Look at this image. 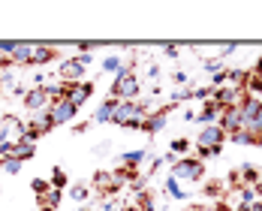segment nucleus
Here are the masks:
<instances>
[{"instance_id": "1", "label": "nucleus", "mask_w": 262, "mask_h": 211, "mask_svg": "<svg viewBox=\"0 0 262 211\" xmlns=\"http://www.w3.org/2000/svg\"><path fill=\"white\" fill-rule=\"evenodd\" d=\"M151 115V106L148 100L142 103V100H133V103H118L115 109V115H112V124H118V127H127V130H142V124H145V118Z\"/></svg>"}, {"instance_id": "2", "label": "nucleus", "mask_w": 262, "mask_h": 211, "mask_svg": "<svg viewBox=\"0 0 262 211\" xmlns=\"http://www.w3.org/2000/svg\"><path fill=\"white\" fill-rule=\"evenodd\" d=\"M139 94H142L139 76L124 67V70L115 76V81H112V94H108V97H115L118 103H133V100H139Z\"/></svg>"}, {"instance_id": "3", "label": "nucleus", "mask_w": 262, "mask_h": 211, "mask_svg": "<svg viewBox=\"0 0 262 211\" xmlns=\"http://www.w3.org/2000/svg\"><path fill=\"white\" fill-rule=\"evenodd\" d=\"M169 175H172L175 181H190V184H196V181L205 178V163L196 160V157H178L172 163Z\"/></svg>"}, {"instance_id": "4", "label": "nucleus", "mask_w": 262, "mask_h": 211, "mask_svg": "<svg viewBox=\"0 0 262 211\" xmlns=\"http://www.w3.org/2000/svg\"><path fill=\"white\" fill-rule=\"evenodd\" d=\"M91 94H94V81H60V100H70L76 109L88 103Z\"/></svg>"}, {"instance_id": "5", "label": "nucleus", "mask_w": 262, "mask_h": 211, "mask_svg": "<svg viewBox=\"0 0 262 211\" xmlns=\"http://www.w3.org/2000/svg\"><path fill=\"white\" fill-rule=\"evenodd\" d=\"M54 130V121L49 112H39V115H33V118H27L25 121V133H21V139H27V142H39L46 133Z\"/></svg>"}, {"instance_id": "6", "label": "nucleus", "mask_w": 262, "mask_h": 211, "mask_svg": "<svg viewBox=\"0 0 262 211\" xmlns=\"http://www.w3.org/2000/svg\"><path fill=\"white\" fill-rule=\"evenodd\" d=\"M94 187H97V193H100L103 199H115V196L124 190V181L118 178L115 169H103V172L94 175Z\"/></svg>"}, {"instance_id": "7", "label": "nucleus", "mask_w": 262, "mask_h": 211, "mask_svg": "<svg viewBox=\"0 0 262 211\" xmlns=\"http://www.w3.org/2000/svg\"><path fill=\"white\" fill-rule=\"evenodd\" d=\"M91 60H94V54H76V57L63 60L60 64V81H81L84 70L91 67Z\"/></svg>"}, {"instance_id": "8", "label": "nucleus", "mask_w": 262, "mask_h": 211, "mask_svg": "<svg viewBox=\"0 0 262 211\" xmlns=\"http://www.w3.org/2000/svg\"><path fill=\"white\" fill-rule=\"evenodd\" d=\"M46 112L52 115L54 127H63V124H73V121L79 118V109H76V106L70 103V100H52Z\"/></svg>"}, {"instance_id": "9", "label": "nucleus", "mask_w": 262, "mask_h": 211, "mask_svg": "<svg viewBox=\"0 0 262 211\" xmlns=\"http://www.w3.org/2000/svg\"><path fill=\"white\" fill-rule=\"evenodd\" d=\"M223 142H226V133L220 130L217 124L202 127L199 136H196V145H199V148H211V151H223Z\"/></svg>"}, {"instance_id": "10", "label": "nucleus", "mask_w": 262, "mask_h": 211, "mask_svg": "<svg viewBox=\"0 0 262 211\" xmlns=\"http://www.w3.org/2000/svg\"><path fill=\"white\" fill-rule=\"evenodd\" d=\"M175 106H163V109H157V112H151L148 118H145V124H142V133H148V136H157V133H163V127L169 124V112H172Z\"/></svg>"}, {"instance_id": "11", "label": "nucleus", "mask_w": 262, "mask_h": 211, "mask_svg": "<svg viewBox=\"0 0 262 211\" xmlns=\"http://www.w3.org/2000/svg\"><path fill=\"white\" fill-rule=\"evenodd\" d=\"M21 103H25L27 112H33V115H39V112H46L49 109V97H46V91H42V85L39 88H27V94L21 97Z\"/></svg>"}, {"instance_id": "12", "label": "nucleus", "mask_w": 262, "mask_h": 211, "mask_svg": "<svg viewBox=\"0 0 262 211\" xmlns=\"http://www.w3.org/2000/svg\"><path fill=\"white\" fill-rule=\"evenodd\" d=\"M60 57V49L57 46H49V43H33V57H30V67H46Z\"/></svg>"}, {"instance_id": "13", "label": "nucleus", "mask_w": 262, "mask_h": 211, "mask_svg": "<svg viewBox=\"0 0 262 211\" xmlns=\"http://www.w3.org/2000/svg\"><path fill=\"white\" fill-rule=\"evenodd\" d=\"M217 127L226 133V136H232V133L241 130V118H238V106H232V109H223L220 112V121H217Z\"/></svg>"}, {"instance_id": "14", "label": "nucleus", "mask_w": 262, "mask_h": 211, "mask_svg": "<svg viewBox=\"0 0 262 211\" xmlns=\"http://www.w3.org/2000/svg\"><path fill=\"white\" fill-rule=\"evenodd\" d=\"M220 106L214 103V100H208V103H202V109L196 112V124H202V127H211V124H217L220 121Z\"/></svg>"}, {"instance_id": "15", "label": "nucleus", "mask_w": 262, "mask_h": 211, "mask_svg": "<svg viewBox=\"0 0 262 211\" xmlns=\"http://www.w3.org/2000/svg\"><path fill=\"white\" fill-rule=\"evenodd\" d=\"M115 109H118V100H115V97H105L103 103L97 106V112H94L91 124H112V115H115Z\"/></svg>"}, {"instance_id": "16", "label": "nucleus", "mask_w": 262, "mask_h": 211, "mask_svg": "<svg viewBox=\"0 0 262 211\" xmlns=\"http://www.w3.org/2000/svg\"><path fill=\"white\" fill-rule=\"evenodd\" d=\"M30 57H33V43H15V49L9 54L12 67H30Z\"/></svg>"}, {"instance_id": "17", "label": "nucleus", "mask_w": 262, "mask_h": 211, "mask_svg": "<svg viewBox=\"0 0 262 211\" xmlns=\"http://www.w3.org/2000/svg\"><path fill=\"white\" fill-rule=\"evenodd\" d=\"M163 193H166V196H172V199H178V202H187V199H190V190H184L181 181H175L172 175L166 178V184H163Z\"/></svg>"}, {"instance_id": "18", "label": "nucleus", "mask_w": 262, "mask_h": 211, "mask_svg": "<svg viewBox=\"0 0 262 211\" xmlns=\"http://www.w3.org/2000/svg\"><path fill=\"white\" fill-rule=\"evenodd\" d=\"M238 175H241V187H256V184L262 181L259 169H256L253 163H244V166L238 169Z\"/></svg>"}, {"instance_id": "19", "label": "nucleus", "mask_w": 262, "mask_h": 211, "mask_svg": "<svg viewBox=\"0 0 262 211\" xmlns=\"http://www.w3.org/2000/svg\"><path fill=\"white\" fill-rule=\"evenodd\" d=\"M36 154V142H27V139H15V145H12V157L18 160H30Z\"/></svg>"}, {"instance_id": "20", "label": "nucleus", "mask_w": 262, "mask_h": 211, "mask_svg": "<svg viewBox=\"0 0 262 211\" xmlns=\"http://www.w3.org/2000/svg\"><path fill=\"white\" fill-rule=\"evenodd\" d=\"M145 160H151V151L148 148H142V151H124L121 154V163L124 166H133V169H139V163H145Z\"/></svg>"}, {"instance_id": "21", "label": "nucleus", "mask_w": 262, "mask_h": 211, "mask_svg": "<svg viewBox=\"0 0 262 211\" xmlns=\"http://www.w3.org/2000/svg\"><path fill=\"white\" fill-rule=\"evenodd\" d=\"M202 193H205L208 199H217V202H220V199L226 196V190H223V181H220V178H211V181H205Z\"/></svg>"}, {"instance_id": "22", "label": "nucleus", "mask_w": 262, "mask_h": 211, "mask_svg": "<svg viewBox=\"0 0 262 211\" xmlns=\"http://www.w3.org/2000/svg\"><path fill=\"white\" fill-rule=\"evenodd\" d=\"M190 148H193V142H190V139H184V136H178V139H172L169 154H175V157H187V154H190Z\"/></svg>"}, {"instance_id": "23", "label": "nucleus", "mask_w": 262, "mask_h": 211, "mask_svg": "<svg viewBox=\"0 0 262 211\" xmlns=\"http://www.w3.org/2000/svg\"><path fill=\"white\" fill-rule=\"evenodd\" d=\"M49 184H52V190H70V178H67V172H63V169H52Z\"/></svg>"}, {"instance_id": "24", "label": "nucleus", "mask_w": 262, "mask_h": 211, "mask_svg": "<svg viewBox=\"0 0 262 211\" xmlns=\"http://www.w3.org/2000/svg\"><path fill=\"white\" fill-rule=\"evenodd\" d=\"M60 202H63V190H49V193H46V199L39 202V208L57 211V208H60Z\"/></svg>"}, {"instance_id": "25", "label": "nucleus", "mask_w": 262, "mask_h": 211, "mask_svg": "<svg viewBox=\"0 0 262 211\" xmlns=\"http://www.w3.org/2000/svg\"><path fill=\"white\" fill-rule=\"evenodd\" d=\"M30 190L36 193V202H42L46 193L52 190V184H49V178H33V181H30Z\"/></svg>"}, {"instance_id": "26", "label": "nucleus", "mask_w": 262, "mask_h": 211, "mask_svg": "<svg viewBox=\"0 0 262 211\" xmlns=\"http://www.w3.org/2000/svg\"><path fill=\"white\" fill-rule=\"evenodd\" d=\"M103 70H105V73H112V76H118V73L124 70L121 54H108V57H103Z\"/></svg>"}, {"instance_id": "27", "label": "nucleus", "mask_w": 262, "mask_h": 211, "mask_svg": "<svg viewBox=\"0 0 262 211\" xmlns=\"http://www.w3.org/2000/svg\"><path fill=\"white\" fill-rule=\"evenodd\" d=\"M21 166H25V160H18V157H6L0 169H3L6 175H18V172H21Z\"/></svg>"}, {"instance_id": "28", "label": "nucleus", "mask_w": 262, "mask_h": 211, "mask_svg": "<svg viewBox=\"0 0 262 211\" xmlns=\"http://www.w3.org/2000/svg\"><path fill=\"white\" fill-rule=\"evenodd\" d=\"M70 196H73V199H76V202H84V199H88V196H91V187L88 184H73L70 187Z\"/></svg>"}, {"instance_id": "29", "label": "nucleus", "mask_w": 262, "mask_h": 211, "mask_svg": "<svg viewBox=\"0 0 262 211\" xmlns=\"http://www.w3.org/2000/svg\"><path fill=\"white\" fill-rule=\"evenodd\" d=\"M229 142H235V145H253V133L250 130H238L232 133V136H226Z\"/></svg>"}, {"instance_id": "30", "label": "nucleus", "mask_w": 262, "mask_h": 211, "mask_svg": "<svg viewBox=\"0 0 262 211\" xmlns=\"http://www.w3.org/2000/svg\"><path fill=\"white\" fill-rule=\"evenodd\" d=\"M250 133H259L262 130V100H259V109H256V115H253V121H250Z\"/></svg>"}, {"instance_id": "31", "label": "nucleus", "mask_w": 262, "mask_h": 211, "mask_svg": "<svg viewBox=\"0 0 262 211\" xmlns=\"http://www.w3.org/2000/svg\"><path fill=\"white\" fill-rule=\"evenodd\" d=\"M211 157H220V151H211V148H199V145H196V160L205 163V160H211Z\"/></svg>"}, {"instance_id": "32", "label": "nucleus", "mask_w": 262, "mask_h": 211, "mask_svg": "<svg viewBox=\"0 0 262 211\" xmlns=\"http://www.w3.org/2000/svg\"><path fill=\"white\" fill-rule=\"evenodd\" d=\"M241 202H244V205H253V202H256L253 187H241Z\"/></svg>"}, {"instance_id": "33", "label": "nucleus", "mask_w": 262, "mask_h": 211, "mask_svg": "<svg viewBox=\"0 0 262 211\" xmlns=\"http://www.w3.org/2000/svg\"><path fill=\"white\" fill-rule=\"evenodd\" d=\"M235 49H238V43H223V49L217 52V60H223V57H229V54L235 52Z\"/></svg>"}, {"instance_id": "34", "label": "nucleus", "mask_w": 262, "mask_h": 211, "mask_svg": "<svg viewBox=\"0 0 262 211\" xmlns=\"http://www.w3.org/2000/svg\"><path fill=\"white\" fill-rule=\"evenodd\" d=\"M91 130V121H81V124H76V127H73V133H76V136H81V133H88Z\"/></svg>"}, {"instance_id": "35", "label": "nucleus", "mask_w": 262, "mask_h": 211, "mask_svg": "<svg viewBox=\"0 0 262 211\" xmlns=\"http://www.w3.org/2000/svg\"><path fill=\"white\" fill-rule=\"evenodd\" d=\"M163 54L166 57H178V46H163Z\"/></svg>"}, {"instance_id": "36", "label": "nucleus", "mask_w": 262, "mask_h": 211, "mask_svg": "<svg viewBox=\"0 0 262 211\" xmlns=\"http://www.w3.org/2000/svg\"><path fill=\"white\" fill-rule=\"evenodd\" d=\"M148 79H151V81L160 79V67H148Z\"/></svg>"}, {"instance_id": "37", "label": "nucleus", "mask_w": 262, "mask_h": 211, "mask_svg": "<svg viewBox=\"0 0 262 211\" xmlns=\"http://www.w3.org/2000/svg\"><path fill=\"white\" fill-rule=\"evenodd\" d=\"M250 73H253V76H259V79H262V57H259V60H256V67H253Z\"/></svg>"}, {"instance_id": "38", "label": "nucleus", "mask_w": 262, "mask_h": 211, "mask_svg": "<svg viewBox=\"0 0 262 211\" xmlns=\"http://www.w3.org/2000/svg\"><path fill=\"white\" fill-rule=\"evenodd\" d=\"M214 211H229V205H226V199H220V202L214 205Z\"/></svg>"}, {"instance_id": "39", "label": "nucleus", "mask_w": 262, "mask_h": 211, "mask_svg": "<svg viewBox=\"0 0 262 211\" xmlns=\"http://www.w3.org/2000/svg\"><path fill=\"white\" fill-rule=\"evenodd\" d=\"M253 145H256V148H262V130L253 133Z\"/></svg>"}, {"instance_id": "40", "label": "nucleus", "mask_w": 262, "mask_h": 211, "mask_svg": "<svg viewBox=\"0 0 262 211\" xmlns=\"http://www.w3.org/2000/svg\"><path fill=\"white\" fill-rule=\"evenodd\" d=\"M172 79L178 81V85H184V81H187V73H175V76H172Z\"/></svg>"}, {"instance_id": "41", "label": "nucleus", "mask_w": 262, "mask_h": 211, "mask_svg": "<svg viewBox=\"0 0 262 211\" xmlns=\"http://www.w3.org/2000/svg\"><path fill=\"white\" fill-rule=\"evenodd\" d=\"M250 211H262V199H256V202L250 205Z\"/></svg>"}, {"instance_id": "42", "label": "nucleus", "mask_w": 262, "mask_h": 211, "mask_svg": "<svg viewBox=\"0 0 262 211\" xmlns=\"http://www.w3.org/2000/svg\"><path fill=\"white\" fill-rule=\"evenodd\" d=\"M235 211H250V205H244V202H238V208Z\"/></svg>"}, {"instance_id": "43", "label": "nucleus", "mask_w": 262, "mask_h": 211, "mask_svg": "<svg viewBox=\"0 0 262 211\" xmlns=\"http://www.w3.org/2000/svg\"><path fill=\"white\" fill-rule=\"evenodd\" d=\"M124 211H142V208H136V205H127V208H124Z\"/></svg>"}, {"instance_id": "44", "label": "nucleus", "mask_w": 262, "mask_h": 211, "mask_svg": "<svg viewBox=\"0 0 262 211\" xmlns=\"http://www.w3.org/2000/svg\"><path fill=\"white\" fill-rule=\"evenodd\" d=\"M39 211H52V208H39Z\"/></svg>"}, {"instance_id": "45", "label": "nucleus", "mask_w": 262, "mask_h": 211, "mask_svg": "<svg viewBox=\"0 0 262 211\" xmlns=\"http://www.w3.org/2000/svg\"><path fill=\"white\" fill-rule=\"evenodd\" d=\"M0 94H3V91H0Z\"/></svg>"}]
</instances>
